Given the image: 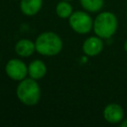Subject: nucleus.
I'll list each match as a JSON object with an SVG mask.
<instances>
[{
  "label": "nucleus",
  "mask_w": 127,
  "mask_h": 127,
  "mask_svg": "<svg viewBox=\"0 0 127 127\" xmlns=\"http://www.w3.org/2000/svg\"><path fill=\"white\" fill-rule=\"evenodd\" d=\"M17 96L19 100L25 105H35L39 102L41 97V90L39 84L34 78H24L17 87Z\"/></svg>",
  "instance_id": "nucleus-1"
},
{
  "label": "nucleus",
  "mask_w": 127,
  "mask_h": 127,
  "mask_svg": "<svg viewBox=\"0 0 127 127\" xmlns=\"http://www.w3.org/2000/svg\"><path fill=\"white\" fill-rule=\"evenodd\" d=\"M36 51L44 56H55L59 54L63 48L61 38L53 32H45L41 34L35 43Z\"/></svg>",
  "instance_id": "nucleus-2"
},
{
  "label": "nucleus",
  "mask_w": 127,
  "mask_h": 127,
  "mask_svg": "<svg viewBox=\"0 0 127 127\" xmlns=\"http://www.w3.org/2000/svg\"><path fill=\"white\" fill-rule=\"evenodd\" d=\"M117 18L111 12L100 13L93 22V30L101 39H109L117 30Z\"/></svg>",
  "instance_id": "nucleus-3"
},
{
  "label": "nucleus",
  "mask_w": 127,
  "mask_h": 127,
  "mask_svg": "<svg viewBox=\"0 0 127 127\" xmlns=\"http://www.w3.org/2000/svg\"><path fill=\"white\" fill-rule=\"evenodd\" d=\"M69 25L78 34H87L93 27L91 17L82 11H76L69 16Z\"/></svg>",
  "instance_id": "nucleus-4"
},
{
  "label": "nucleus",
  "mask_w": 127,
  "mask_h": 127,
  "mask_svg": "<svg viewBox=\"0 0 127 127\" xmlns=\"http://www.w3.org/2000/svg\"><path fill=\"white\" fill-rule=\"evenodd\" d=\"M5 70L8 76L14 80H23L28 73V68L25 64L17 59L10 60L5 66Z\"/></svg>",
  "instance_id": "nucleus-5"
},
{
  "label": "nucleus",
  "mask_w": 127,
  "mask_h": 127,
  "mask_svg": "<svg viewBox=\"0 0 127 127\" xmlns=\"http://www.w3.org/2000/svg\"><path fill=\"white\" fill-rule=\"evenodd\" d=\"M124 110L121 105L117 103H110L105 106L103 110V117L109 123H119L123 120Z\"/></svg>",
  "instance_id": "nucleus-6"
},
{
  "label": "nucleus",
  "mask_w": 127,
  "mask_h": 127,
  "mask_svg": "<svg viewBox=\"0 0 127 127\" xmlns=\"http://www.w3.org/2000/svg\"><path fill=\"white\" fill-rule=\"evenodd\" d=\"M103 49V43L99 37H90L86 39L82 45V51L86 56H97Z\"/></svg>",
  "instance_id": "nucleus-7"
},
{
  "label": "nucleus",
  "mask_w": 127,
  "mask_h": 127,
  "mask_svg": "<svg viewBox=\"0 0 127 127\" xmlns=\"http://www.w3.org/2000/svg\"><path fill=\"white\" fill-rule=\"evenodd\" d=\"M42 2V0H21V11L27 16H33L40 11Z\"/></svg>",
  "instance_id": "nucleus-8"
},
{
  "label": "nucleus",
  "mask_w": 127,
  "mask_h": 127,
  "mask_svg": "<svg viewBox=\"0 0 127 127\" xmlns=\"http://www.w3.org/2000/svg\"><path fill=\"white\" fill-rule=\"evenodd\" d=\"M46 71H47L46 64L40 60H36L32 62L28 67V73L34 79L42 78L46 74Z\"/></svg>",
  "instance_id": "nucleus-9"
},
{
  "label": "nucleus",
  "mask_w": 127,
  "mask_h": 127,
  "mask_svg": "<svg viewBox=\"0 0 127 127\" xmlns=\"http://www.w3.org/2000/svg\"><path fill=\"white\" fill-rule=\"evenodd\" d=\"M35 50H36L35 44H33L30 40L27 39L18 41L15 46L16 53L21 57H29L34 53Z\"/></svg>",
  "instance_id": "nucleus-10"
},
{
  "label": "nucleus",
  "mask_w": 127,
  "mask_h": 127,
  "mask_svg": "<svg viewBox=\"0 0 127 127\" xmlns=\"http://www.w3.org/2000/svg\"><path fill=\"white\" fill-rule=\"evenodd\" d=\"M56 12L61 18H69V16L72 14V7L67 1L64 0L57 5Z\"/></svg>",
  "instance_id": "nucleus-11"
},
{
  "label": "nucleus",
  "mask_w": 127,
  "mask_h": 127,
  "mask_svg": "<svg viewBox=\"0 0 127 127\" xmlns=\"http://www.w3.org/2000/svg\"><path fill=\"white\" fill-rule=\"evenodd\" d=\"M81 6L89 12H97L103 6V0H80Z\"/></svg>",
  "instance_id": "nucleus-12"
},
{
  "label": "nucleus",
  "mask_w": 127,
  "mask_h": 127,
  "mask_svg": "<svg viewBox=\"0 0 127 127\" xmlns=\"http://www.w3.org/2000/svg\"><path fill=\"white\" fill-rule=\"evenodd\" d=\"M120 126H121V127H127V119H125L123 122H121Z\"/></svg>",
  "instance_id": "nucleus-13"
},
{
  "label": "nucleus",
  "mask_w": 127,
  "mask_h": 127,
  "mask_svg": "<svg viewBox=\"0 0 127 127\" xmlns=\"http://www.w3.org/2000/svg\"><path fill=\"white\" fill-rule=\"evenodd\" d=\"M124 50L127 52V40L125 41V43H124Z\"/></svg>",
  "instance_id": "nucleus-14"
},
{
  "label": "nucleus",
  "mask_w": 127,
  "mask_h": 127,
  "mask_svg": "<svg viewBox=\"0 0 127 127\" xmlns=\"http://www.w3.org/2000/svg\"><path fill=\"white\" fill-rule=\"evenodd\" d=\"M64 1H71V0H64Z\"/></svg>",
  "instance_id": "nucleus-15"
}]
</instances>
